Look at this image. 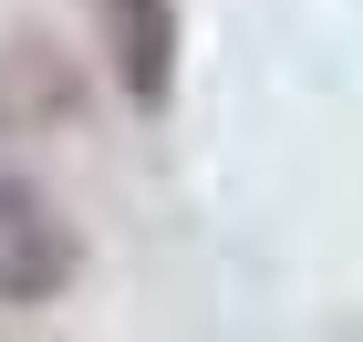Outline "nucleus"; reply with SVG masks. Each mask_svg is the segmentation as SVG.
<instances>
[{"label":"nucleus","instance_id":"f257e3e1","mask_svg":"<svg viewBox=\"0 0 363 342\" xmlns=\"http://www.w3.org/2000/svg\"><path fill=\"white\" fill-rule=\"evenodd\" d=\"M84 270V239L42 187H0V312H42Z\"/></svg>","mask_w":363,"mask_h":342},{"label":"nucleus","instance_id":"f03ea898","mask_svg":"<svg viewBox=\"0 0 363 342\" xmlns=\"http://www.w3.org/2000/svg\"><path fill=\"white\" fill-rule=\"evenodd\" d=\"M104 42H114V73L135 104L177 93V0H104Z\"/></svg>","mask_w":363,"mask_h":342},{"label":"nucleus","instance_id":"7ed1b4c3","mask_svg":"<svg viewBox=\"0 0 363 342\" xmlns=\"http://www.w3.org/2000/svg\"><path fill=\"white\" fill-rule=\"evenodd\" d=\"M52 114H73V62L42 52V42H11V52H0V135L52 125Z\"/></svg>","mask_w":363,"mask_h":342}]
</instances>
